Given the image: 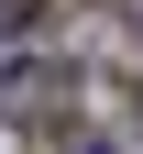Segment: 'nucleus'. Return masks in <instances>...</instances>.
Segmentation results:
<instances>
[{"mask_svg":"<svg viewBox=\"0 0 143 154\" xmlns=\"http://www.w3.org/2000/svg\"><path fill=\"white\" fill-rule=\"evenodd\" d=\"M44 11H55V0H0V33H33Z\"/></svg>","mask_w":143,"mask_h":154,"instance_id":"f03ea898","label":"nucleus"},{"mask_svg":"<svg viewBox=\"0 0 143 154\" xmlns=\"http://www.w3.org/2000/svg\"><path fill=\"white\" fill-rule=\"evenodd\" d=\"M77 154H110V143H99V132H77Z\"/></svg>","mask_w":143,"mask_h":154,"instance_id":"7ed1b4c3","label":"nucleus"},{"mask_svg":"<svg viewBox=\"0 0 143 154\" xmlns=\"http://www.w3.org/2000/svg\"><path fill=\"white\" fill-rule=\"evenodd\" d=\"M55 110H66V66H33V55H11V66H0V121H55Z\"/></svg>","mask_w":143,"mask_h":154,"instance_id":"f257e3e1","label":"nucleus"},{"mask_svg":"<svg viewBox=\"0 0 143 154\" xmlns=\"http://www.w3.org/2000/svg\"><path fill=\"white\" fill-rule=\"evenodd\" d=\"M121 11H132V22H143V0H121Z\"/></svg>","mask_w":143,"mask_h":154,"instance_id":"20e7f679","label":"nucleus"}]
</instances>
